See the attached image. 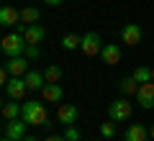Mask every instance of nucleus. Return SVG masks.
Returning <instances> with one entry per match:
<instances>
[{"instance_id":"f8f14e48","label":"nucleus","mask_w":154,"mask_h":141,"mask_svg":"<svg viewBox=\"0 0 154 141\" xmlns=\"http://www.w3.org/2000/svg\"><path fill=\"white\" fill-rule=\"evenodd\" d=\"M23 80H26V85H28V92H41V90H44V85H46L44 72H38V69H28Z\"/></svg>"},{"instance_id":"bb28decb","label":"nucleus","mask_w":154,"mask_h":141,"mask_svg":"<svg viewBox=\"0 0 154 141\" xmlns=\"http://www.w3.org/2000/svg\"><path fill=\"white\" fill-rule=\"evenodd\" d=\"M46 141H67V139H64V136H49Z\"/></svg>"},{"instance_id":"cd10ccee","label":"nucleus","mask_w":154,"mask_h":141,"mask_svg":"<svg viewBox=\"0 0 154 141\" xmlns=\"http://www.w3.org/2000/svg\"><path fill=\"white\" fill-rule=\"evenodd\" d=\"M23 141H38V139H36V136H26V139H23Z\"/></svg>"},{"instance_id":"b1692460","label":"nucleus","mask_w":154,"mask_h":141,"mask_svg":"<svg viewBox=\"0 0 154 141\" xmlns=\"http://www.w3.org/2000/svg\"><path fill=\"white\" fill-rule=\"evenodd\" d=\"M26 57H28L31 62H36L38 57H41V49H38V46H33V44H28V46H26Z\"/></svg>"},{"instance_id":"412c9836","label":"nucleus","mask_w":154,"mask_h":141,"mask_svg":"<svg viewBox=\"0 0 154 141\" xmlns=\"http://www.w3.org/2000/svg\"><path fill=\"white\" fill-rule=\"evenodd\" d=\"M116 133H118L116 121H105V123H100V136H103V139H116Z\"/></svg>"},{"instance_id":"20e7f679","label":"nucleus","mask_w":154,"mask_h":141,"mask_svg":"<svg viewBox=\"0 0 154 141\" xmlns=\"http://www.w3.org/2000/svg\"><path fill=\"white\" fill-rule=\"evenodd\" d=\"M80 51H82L85 57H98L100 51H103V44H100V36L95 31L85 33L82 36V44H80Z\"/></svg>"},{"instance_id":"423d86ee","label":"nucleus","mask_w":154,"mask_h":141,"mask_svg":"<svg viewBox=\"0 0 154 141\" xmlns=\"http://www.w3.org/2000/svg\"><path fill=\"white\" fill-rule=\"evenodd\" d=\"M26 121L23 118H13V121H5V126H3V136H11V139L16 141H23L26 139Z\"/></svg>"},{"instance_id":"f03ea898","label":"nucleus","mask_w":154,"mask_h":141,"mask_svg":"<svg viewBox=\"0 0 154 141\" xmlns=\"http://www.w3.org/2000/svg\"><path fill=\"white\" fill-rule=\"evenodd\" d=\"M26 36L18 31L8 33V36H3V41H0V49H3V54L8 57V59H13V57H23L26 54Z\"/></svg>"},{"instance_id":"a878e982","label":"nucleus","mask_w":154,"mask_h":141,"mask_svg":"<svg viewBox=\"0 0 154 141\" xmlns=\"http://www.w3.org/2000/svg\"><path fill=\"white\" fill-rule=\"evenodd\" d=\"M46 5H62V3H64V0H44Z\"/></svg>"},{"instance_id":"c85d7f7f","label":"nucleus","mask_w":154,"mask_h":141,"mask_svg":"<svg viewBox=\"0 0 154 141\" xmlns=\"http://www.w3.org/2000/svg\"><path fill=\"white\" fill-rule=\"evenodd\" d=\"M0 141H16V139H11V136H3V139H0Z\"/></svg>"},{"instance_id":"5701e85b","label":"nucleus","mask_w":154,"mask_h":141,"mask_svg":"<svg viewBox=\"0 0 154 141\" xmlns=\"http://www.w3.org/2000/svg\"><path fill=\"white\" fill-rule=\"evenodd\" d=\"M44 77H46V82H59V80H62V67L49 64V67L44 69Z\"/></svg>"},{"instance_id":"6ab92c4d","label":"nucleus","mask_w":154,"mask_h":141,"mask_svg":"<svg viewBox=\"0 0 154 141\" xmlns=\"http://www.w3.org/2000/svg\"><path fill=\"white\" fill-rule=\"evenodd\" d=\"M59 44H62V49L75 51V49H80V44H82V36H77V33H64Z\"/></svg>"},{"instance_id":"39448f33","label":"nucleus","mask_w":154,"mask_h":141,"mask_svg":"<svg viewBox=\"0 0 154 141\" xmlns=\"http://www.w3.org/2000/svg\"><path fill=\"white\" fill-rule=\"evenodd\" d=\"M26 92H28V85H26L23 77H11V80H8V85H5V98H11V100H23Z\"/></svg>"},{"instance_id":"2eb2a0df","label":"nucleus","mask_w":154,"mask_h":141,"mask_svg":"<svg viewBox=\"0 0 154 141\" xmlns=\"http://www.w3.org/2000/svg\"><path fill=\"white\" fill-rule=\"evenodd\" d=\"M23 36H26V44H33V46H38V41H44L46 31L38 23H33V26H28L26 31H23Z\"/></svg>"},{"instance_id":"a211bd4d","label":"nucleus","mask_w":154,"mask_h":141,"mask_svg":"<svg viewBox=\"0 0 154 141\" xmlns=\"http://www.w3.org/2000/svg\"><path fill=\"white\" fill-rule=\"evenodd\" d=\"M118 90H121L123 98H128V95H136V92H139V82L134 80V77H121V80H118Z\"/></svg>"},{"instance_id":"aec40b11","label":"nucleus","mask_w":154,"mask_h":141,"mask_svg":"<svg viewBox=\"0 0 154 141\" xmlns=\"http://www.w3.org/2000/svg\"><path fill=\"white\" fill-rule=\"evenodd\" d=\"M38 18H41L38 8H23V11H21V21L26 23V26H33V23H38Z\"/></svg>"},{"instance_id":"0eeeda50","label":"nucleus","mask_w":154,"mask_h":141,"mask_svg":"<svg viewBox=\"0 0 154 141\" xmlns=\"http://www.w3.org/2000/svg\"><path fill=\"white\" fill-rule=\"evenodd\" d=\"M28 64H31V59H28V57L23 54V57H13V59H8L3 67H5V69L11 72V77H26V72L31 69Z\"/></svg>"},{"instance_id":"f257e3e1","label":"nucleus","mask_w":154,"mask_h":141,"mask_svg":"<svg viewBox=\"0 0 154 141\" xmlns=\"http://www.w3.org/2000/svg\"><path fill=\"white\" fill-rule=\"evenodd\" d=\"M21 118L26 121L28 126H49V115H46L44 103H36V100H28L23 103V113Z\"/></svg>"},{"instance_id":"f3484780","label":"nucleus","mask_w":154,"mask_h":141,"mask_svg":"<svg viewBox=\"0 0 154 141\" xmlns=\"http://www.w3.org/2000/svg\"><path fill=\"white\" fill-rule=\"evenodd\" d=\"M146 136H149V131L141 123H131L126 128V141H146Z\"/></svg>"},{"instance_id":"ddd939ff","label":"nucleus","mask_w":154,"mask_h":141,"mask_svg":"<svg viewBox=\"0 0 154 141\" xmlns=\"http://www.w3.org/2000/svg\"><path fill=\"white\" fill-rule=\"evenodd\" d=\"M21 23V11H16L13 5H3L0 8V26H16Z\"/></svg>"},{"instance_id":"c756f323","label":"nucleus","mask_w":154,"mask_h":141,"mask_svg":"<svg viewBox=\"0 0 154 141\" xmlns=\"http://www.w3.org/2000/svg\"><path fill=\"white\" fill-rule=\"evenodd\" d=\"M149 136H152V139H154V126H152V128H149Z\"/></svg>"},{"instance_id":"dca6fc26","label":"nucleus","mask_w":154,"mask_h":141,"mask_svg":"<svg viewBox=\"0 0 154 141\" xmlns=\"http://www.w3.org/2000/svg\"><path fill=\"white\" fill-rule=\"evenodd\" d=\"M21 113H23V105H18V100L8 98V103H3V118H5V121L21 118Z\"/></svg>"},{"instance_id":"4be33fe9","label":"nucleus","mask_w":154,"mask_h":141,"mask_svg":"<svg viewBox=\"0 0 154 141\" xmlns=\"http://www.w3.org/2000/svg\"><path fill=\"white\" fill-rule=\"evenodd\" d=\"M134 80H136V82H152V67H136V69H134Z\"/></svg>"},{"instance_id":"9d476101","label":"nucleus","mask_w":154,"mask_h":141,"mask_svg":"<svg viewBox=\"0 0 154 141\" xmlns=\"http://www.w3.org/2000/svg\"><path fill=\"white\" fill-rule=\"evenodd\" d=\"M136 98H139V105L141 108H146V110L154 108V82H141Z\"/></svg>"},{"instance_id":"7ed1b4c3","label":"nucleus","mask_w":154,"mask_h":141,"mask_svg":"<svg viewBox=\"0 0 154 141\" xmlns=\"http://www.w3.org/2000/svg\"><path fill=\"white\" fill-rule=\"evenodd\" d=\"M131 113H134V108H131V103H128L126 98L113 100V103L108 105V118H110V121H116V123L128 121V118H131Z\"/></svg>"},{"instance_id":"393cba45","label":"nucleus","mask_w":154,"mask_h":141,"mask_svg":"<svg viewBox=\"0 0 154 141\" xmlns=\"http://www.w3.org/2000/svg\"><path fill=\"white\" fill-rule=\"evenodd\" d=\"M64 139H67V141H80V128H77V126H67Z\"/></svg>"},{"instance_id":"7c9ffc66","label":"nucleus","mask_w":154,"mask_h":141,"mask_svg":"<svg viewBox=\"0 0 154 141\" xmlns=\"http://www.w3.org/2000/svg\"><path fill=\"white\" fill-rule=\"evenodd\" d=\"M152 82H154V67H152Z\"/></svg>"},{"instance_id":"6e6552de","label":"nucleus","mask_w":154,"mask_h":141,"mask_svg":"<svg viewBox=\"0 0 154 141\" xmlns=\"http://www.w3.org/2000/svg\"><path fill=\"white\" fill-rule=\"evenodd\" d=\"M77 115H80V110H77V105H72V103H62L59 108H57V121H59L62 126H75Z\"/></svg>"},{"instance_id":"9b49d317","label":"nucleus","mask_w":154,"mask_h":141,"mask_svg":"<svg viewBox=\"0 0 154 141\" xmlns=\"http://www.w3.org/2000/svg\"><path fill=\"white\" fill-rule=\"evenodd\" d=\"M64 98V90H62L59 82H46L44 90H41V100L44 103H59V100Z\"/></svg>"},{"instance_id":"4468645a","label":"nucleus","mask_w":154,"mask_h":141,"mask_svg":"<svg viewBox=\"0 0 154 141\" xmlns=\"http://www.w3.org/2000/svg\"><path fill=\"white\" fill-rule=\"evenodd\" d=\"M100 59H103L105 64H118V62H121V49H118V44H103Z\"/></svg>"},{"instance_id":"1a4fd4ad","label":"nucleus","mask_w":154,"mask_h":141,"mask_svg":"<svg viewBox=\"0 0 154 141\" xmlns=\"http://www.w3.org/2000/svg\"><path fill=\"white\" fill-rule=\"evenodd\" d=\"M141 26L139 23H126V26L121 28V41L126 44V46H136L139 41H141Z\"/></svg>"}]
</instances>
